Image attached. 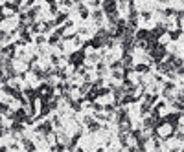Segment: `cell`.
Returning <instances> with one entry per match:
<instances>
[{
  "mask_svg": "<svg viewBox=\"0 0 184 152\" xmlns=\"http://www.w3.org/2000/svg\"><path fill=\"white\" fill-rule=\"evenodd\" d=\"M133 70H134V72H138V74H147V72H149L151 68H149L147 64H136V66H134Z\"/></svg>",
  "mask_w": 184,
  "mask_h": 152,
  "instance_id": "277c9868",
  "label": "cell"
},
{
  "mask_svg": "<svg viewBox=\"0 0 184 152\" xmlns=\"http://www.w3.org/2000/svg\"><path fill=\"white\" fill-rule=\"evenodd\" d=\"M59 35H57V33H54V35H52V37L48 38V44H50V46H54V44H57V42H59Z\"/></svg>",
  "mask_w": 184,
  "mask_h": 152,
  "instance_id": "52a82bcc",
  "label": "cell"
},
{
  "mask_svg": "<svg viewBox=\"0 0 184 152\" xmlns=\"http://www.w3.org/2000/svg\"><path fill=\"white\" fill-rule=\"evenodd\" d=\"M59 4L64 6V7H68V6H72V0H59Z\"/></svg>",
  "mask_w": 184,
  "mask_h": 152,
  "instance_id": "9c48e42d",
  "label": "cell"
},
{
  "mask_svg": "<svg viewBox=\"0 0 184 152\" xmlns=\"http://www.w3.org/2000/svg\"><path fill=\"white\" fill-rule=\"evenodd\" d=\"M66 19H68V13H66V11H61V13H57V19L54 20V22H55V26H57V24L64 22Z\"/></svg>",
  "mask_w": 184,
  "mask_h": 152,
  "instance_id": "8992f818",
  "label": "cell"
},
{
  "mask_svg": "<svg viewBox=\"0 0 184 152\" xmlns=\"http://www.w3.org/2000/svg\"><path fill=\"white\" fill-rule=\"evenodd\" d=\"M44 42H46V38L42 37V35H39V37H37V44H44Z\"/></svg>",
  "mask_w": 184,
  "mask_h": 152,
  "instance_id": "8fae6325",
  "label": "cell"
},
{
  "mask_svg": "<svg viewBox=\"0 0 184 152\" xmlns=\"http://www.w3.org/2000/svg\"><path fill=\"white\" fill-rule=\"evenodd\" d=\"M103 11H105L107 15L118 13V4H116V0H103Z\"/></svg>",
  "mask_w": 184,
  "mask_h": 152,
  "instance_id": "7a4b0ae2",
  "label": "cell"
},
{
  "mask_svg": "<svg viewBox=\"0 0 184 152\" xmlns=\"http://www.w3.org/2000/svg\"><path fill=\"white\" fill-rule=\"evenodd\" d=\"M72 2H76V4H79V2H81V0H72Z\"/></svg>",
  "mask_w": 184,
  "mask_h": 152,
  "instance_id": "7c38bea8",
  "label": "cell"
},
{
  "mask_svg": "<svg viewBox=\"0 0 184 152\" xmlns=\"http://www.w3.org/2000/svg\"><path fill=\"white\" fill-rule=\"evenodd\" d=\"M100 4H101L100 0H90V6H92V7H100Z\"/></svg>",
  "mask_w": 184,
  "mask_h": 152,
  "instance_id": "30bf717a",
  "label": "cell"
},
{
  "mask_svg": "<svg viewBox=\"0 0 184 152\" xmlns=\"http://www.w3.org/2000/svg\"><path fill=\"white\" fill-rule=\"evenodd\" d=\"M85 57H87L85 48L79 50V51H74V53L70 55V64H74V68H78V66H81L83 62H85Z\"/></svg>",
  "mask_w": 184,
  "mask_h": 152,
  "instance_id": "6da1fadb",
  "label": "cell"
},
{
  "mask_svg": "<svg viewBox=\"0 0 184 152\" xmlns=\"http://www.w3.org/2000/svg\"><path fill=\"white\" fill-rule=\"evenodd\" d=\"M78 11H79V15H81V19H88V9L83 6L81 2L78 4Z\"/></svg>",
  "mask_w": 184,
  "mask_h": 152,
  "instance_id": "5b68a950",
  "label": "cell"
},
{
  "mask_svg": "<svg viewBox=\"0 0 184 152\" xmlns=\"http://www.w3.org/2000/svg\"><path fill=\"white\" fill-rule=\"evenodd\" d=\"M92 19H94L96 24H101V22H103V11H100V9L92 11Z\"/></svg>",
  "mask_w": 184,
  "mask_h": 152,
  "instance_id": "3957f363",
  "label": "cell"
},
{
  "mask_svg": "<svg viewBox=\"0 0 184 152\" xmlns=\"http://www.w3.org/2000/svg\"><path fill=\"white\" fill-rule=\"evenodd\" d=\"M22 143H24V147H26V149H30V150H31V149H35V145H33L28 137H22Z\"/></svg>",
  "mask_w": 184,
  "mask_h": 152,
  "instance_id": "ba28073f",
  "label": "cell"
}]
</instances>
